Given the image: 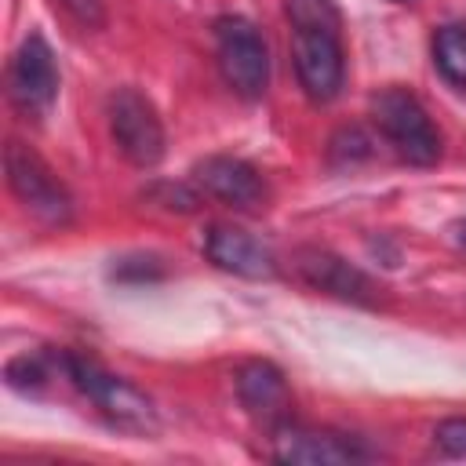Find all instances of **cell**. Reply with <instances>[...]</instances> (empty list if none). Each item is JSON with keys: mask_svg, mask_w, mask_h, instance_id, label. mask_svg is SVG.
Masks as SVG:
<instances>
[{"mask_svg": "<svg viewBox=\"0 0 466 466\" xmlns=\"http://www.w3.org/2000/svg\"><path fill=\"white\" fill-rule=\"evenodd\" d=\"M62 371L69 375V382L116 426L124 430H138V433H149L157 426V411H153V400L131 386L127 379L106 371L98 360L84 357V353H62Z\"/></svg>", "mask_w": 466, "mask_h": 466, "instance_id": "1", "label": "cell"}, {"mask_svg": "<svg viewBox=\"0 0 466 466\" xmlns=\"http://www.w3.org/2000/svg\"><path fill=\"white\" fill-rule=\"evenodd\" d=\"M371 116L386 142L415 167H430L441 160V131L433 127L426 106L404 87H382L371 98Z\"/></svg>", "mask_w": 466, "mask_h": 466, "instance_id": "2", "label": "cell"}, {"mask_svg": "<svg viewBox=\"0 0 466 466\" xmlns=\"http://www.w3.org/2000/svg\"><path fill=\"white\" fill-rule=\"evenodd\" d=\"M215 47L222 80L240 98H262L269 87V47L262 33L240 15H222L215 22Z\"/></svg>", "mask_w": 466, "mask_h": 466, "instance_id": "3", "label": "cell"}, {"mask_svg": "<svg viewBox=\"0 0 466 466\" xmlns=\"http://www.w3.org/2000/svg\"><path fill=\"white\" fill-rule=\"evenodd\" d=\"M4 167H7V186L11 193L25 204V211H33L40 222L47 226H66L73 215V200L66 193V186L51 175V167L22 142H7L4 153Z\"/></svg>", "mask_w": 466, "mask_h": 466, "instance_id": "4", "label": "cell"}, {"mask_svg": "<svg viewBox=\"0 0 466 466\" xmlns=\"http://www.w3.org/2000/svg\"><path fill=\"white\" fill-rule=\"evenodd\" d=\"M109 131L116 149L135 164V167H157L164 157V124L153 109V102L135 91L120 87L109 98Z\"/></svg>", "mask_w": 466, "mask_h": 466, "instance_id": "5", "label": "cell"}, {"mask_svg": "<svg viewBox=\"0 0 466 466\" xmlns=\"http://www.w3.org/2000/svg\"><path fill=\"white\" fill-rule=\"evenodd\" d=\"M291 62H295V76H299L306 98L331 102L342 91L346 55H342L339 29H306V25H295L291 29Z\"/></svg>", "mask_w": 466, "mask_h": 466, "instance_id": "6", "label": "cell"}, {"mask_svg": "<svg viewBox=\"0 0 466 466\" xmlns=\"http://www.w3.org/2000/svg\"><path fill=\"white\" fill-rule=\"evenodd\" d=\"M7 95H11L15 109L25 116H44L55 106L58 69H55V55L40 33H29L18 44V51L7 66Z\"/></svg>", "mask_w": 466, "mask_h": 466, "instance_id": "7", "label": "cell"}, {"mask_svg": "<svg viewBox=\"0 0 466 466\" xmlns=\"http://www.w3.org/2000/svg\"><path fill=\"white\" fill-rule=\"evenodd\" d=\"M368 451L357 437L335 433V430H313L299 422L273 426V459L288 466H350L360 462Z\"/></svg>", "mask_w": 466, "mask_h": 466, "instance_id": "8", "label": "cell"}, {"mask_svg": "<svg viewBox=\"0 0 466 466\" xmlns=\"http://www.w3.org/2000/svg\"><path fill=\"white\" fill-rule=\"evenodd\" d=\"M295 269H299V277H302L309 288L328 291V295H335V299H342V302H357V306H371V302H375V284H371V277L360 273L357 266H350L346 258H339V255L328 251V248H313V244L299 248V251H295Z\"/></svg>", "mask_w": 466, "mask_h": 466, "instance_id": "9", "label": "cell"}, {"mask_svg": "<svg viewBox=\"0 0 466 466\" xmlns=\"http://www.w3.org/2000/svg\"><path fill=\"white\" fill-rule=\"evenodd\" d=\"M204 255L211 266L233 273V277H244V280H269L277 277V258L273 251L255 240L251 233L237 229V226H226V222H215L208 233H204Z\"/></svg>", "mask_w": 466, "mask_h": 466, "instance_id": "10", "label": "cell"}, {"mask_svg": "<svg viewBox=\"0 0 466 466\" xmlns=\"http://www.w3.org/2000/svg\"><path fill=\"white\" fill-rule=\"evenodd\" d=\"M193 178H197V186H200L208 197H215V200H222V204H229V208H240V211L258 208V204L266 200V182H262V175H258L248 160L229 157V153L204 157V160L193 167Z\"/></svg>", "mask_w": 466, "mask_h": 466, "instance_id": "11", "label": "cell"}, {"mask_svg": "<svg viewBox=\"0 0 466 466\" xmlns=\"http://www.w3.org/2000/svg\"><path fill=\"white\" fill-rule=\"evenodd\" d=\"M233 386H237V397L244 404L248 415L269 422V426H280L291 419V386L284 379V371L269 360H244L233 375Z\"/></svg>", "mask_w": 466, "mask_h": 466, "instance_id": "12", "label": "cell"}, {"mask_svg": "<svg viewBox=\"0 0 466 466\" xmlns=\"http://www.w3.org/2000/svg\"><path fill=\"white\" fill-rule=\"evenodd\" d=\"M433 66L455 87H466V25H441L433 36Z\"/></svg>", "mask_w": 466, "mask_h": 466, "instance_id": "13", "label": "cell"}, {"mask_svg": "<svg viewBox=\"0 0 466 466\" xmlns=\"http://www.w3.org/2000/svg\"><path fill=\"white\" fill-rule=\"evenodd\" d=\"M284 11H288L291 29L295 25H306V29H339L342 25V15L331 0H284Z\"/></svg>", "mask_w": 466, "mask_h": 466, "instance_id": "14", "label": "cell"}, {"mask_svg": "<svg viewBox=\"0 0 466 466\" xmlns=\"http://www.w3.org/2000/svg\"><path fill=\"white\" fill-rule=\"evenodd\" d=\"M4 379H7V386L18 390V393H36V390L47 382V368H44L40 357L18 353V357H11V360L4 364Z\"/></svg>", "mask_w": 466, "mask_h": 466, "instance_id": "15", "label": "cell"}, {"mask_svg": "<svg viewBox=\"0 0 466 466\" xmlns=\"http://www.w3.org/2000/svg\"><path fill=\"white\" fill-rule=\"evenodd\" d=\"M149 200H157L164 211H182V215H189V211H197V193L193 189H186V186H171V182H160V186H153L149 189Z\"/></svg>", "mask_w": 466, "mask_h": 466, "instance_id": "16", "label": "cell"}, {"mask_svg": "<svg viewBox=\"0 0 466 466\" xmlns=\"http://www.w3.org/2000/svg\"><path fill=\"white\" fill-rule=\"evenodd\" d=\"M371 153V138L360 131V127H342L331 135V157L335 160H357V157H368Z\"/></svg>", "mask_w": 466, "mask_h": 466, "instance_id": "17", "label": "cell"}, {"mask_svg": "<svg viewBox=\"0 0 466 466\" xmlns=\"http://www.w3.org/2000/svg\"><path fill=\"white\" fill-rule=\"evenodd\" d=\"M433 437H437V448H441L444 455L466 459V419H462V415H455V419H444V422H437Z\"/></svg>", "mask_w": 466, "mask_h": 466, "instance_id": "18", "label": "cell"}, {"mask_svg": "<svg viewBox=\"0 0 466 466\" xmlns=\"http://www.w3.org/2000/svg\"><path fill=\"white\" fill-rule=\"evenodd\" d=\"M113 277L116 280H160L164 269L157 258H146V255H135V258H120L113 266Z\"/></svg>", "mask_w": 466, "mask_h": 466, "instance_id": "19", "label": "cell"}, {"mask_svg": "<svg viewBox=\"0 0 466 466\" xmlns=\"http://www.w3.org/2000/svg\"><path fill=\"white\" fill-rule=\"evenodd\" d=\"M58 4H62V11H66L76 25H84V29H98V25L106 22L102 0H58Z\"/></svg>", "mask_w": 466, "mask_h": 466, "instance_id": "20", "label": "cell"}, {"mask_svg": "<svg viewBox=\"0 0 466 466\" xmlns=\"http://www.w3.org/2000/svg\"><path fill=\"white\" fill-rule=\"evenodd\" d=\"M455 244L466 251V218H462V222H455Z\"/></svg>", "mask_w": 466, "mask_h": 466, "instance_id": "21", "label": "cell"}, {"mask_svg": "<svg viewBox=\"0 0 466 466\" xmlns=\"http://www.w3.org/2000/svg\"><path fill=\"white\" fill-rule=\"evenodd\" d=\"M393 4H411V0H393Z\"/></svg>", "mask_w": 466, "mask_h": 466, "instance_id": "22", "label": "cell"}]
</instances>
